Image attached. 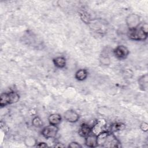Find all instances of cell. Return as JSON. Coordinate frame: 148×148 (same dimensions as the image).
Wrapping results in <instances>:
<instances>
[{"label": "cell", "instance_id": "1", "mask_svg": "<svg viewBox=\"0 0 148 148\" xmlns=\"http://www.w3.org/2000/svg\"><path fill=\"white\" fill-rule=\"evenodd\" d=\"M147 32H145L141 27L135 29H128L127 32L128 37L133 40L143 41L147 38Z\"/></svg>", "mask_w": 148, "mask_h": 148}, {"label": "cell", "instance_id": "2", "mask_svg": "<svg viewBox=\"0 0 148 148\" xmlns=\"http://www.w3.org/2000/svg\"><path fill=\"white\" fill-rule=\"evenodd\" d=\"M125 23L128 29L136 28L139 27L140 23V17L135 13L130 14L125 18Z\"/></svg>", "mask_w": 148, "mask_h": 148}, {"label": "cell", "instance_id": "3", "mask_svg": "<svg viewBox=\"0 0 148 148\" xmlns=\"http://www.w3.org/2000/svg\"><path fill=\"white\" fill-rule=\"evenodd\" d=\"M58 132V128L57 125L50 124L45 127L41 132L42 136L46 139L54 138Z\"/></svg>", "mask_w": 148, "mask_h": 148}, {"label": "cell", "instance_id": "4", "mask_svg": "<svg viewBox=\"0 0 148 148\" xmlns=\"http://www.w3.org/2000/svg\"><path fill=\"white\" fill-rule=\"evenodd\" d=\"M102 147H120L121 143L114 136L113 133H112L109 131L108 135L107 136Z\"/></svg>", "mask_w": 148, "mask_h": 148}, {"label": "cell", "instance_id": "5", "mask_svg": "<svg viewBox=\"0 0 148 148\" xmlns=\"http://www.w3.org/2000/svg\"><path fill=\"white\" fill-rule=\"evenodd\" d=\"M113 53L117 58L124 60L128 57L130 54V51L126 46L119 45L113 50Z\"/></svg>", "mask_w": 148, "mask_h": 148}, {"label": "cell", "instance_id": "6", "mask_svg": "<svg viewBox=\"0 0 148 148\" xmlns=\"http://www.w3.org/2000/svg\"><path fill=\"white\" fill-rule=\"evenodd\" d=\"M106 125V121L103 119H99L96 120L95 124L91 127L92 134L98 135L99 133L104 131V128Z\"/></svg>", "mask_w": 148, "mask_h": 148}, {"label": "cell", "instance_id": "7", "mask_svg": "<svg viewBox=\"0 0 148 148\" xmlns=\"http://www.w3.org/2000/svg\"><path fill=\"white\" fill-rule=\"evenodd\" d=\"M64 117L68 122L74 123L79 120L80 116L74 110L69 109L65 112L64 114Z\"/></svg>", "mask_w": 148, "mask_h": 148}, {"label": "cell", "instance_id": "8", "mask_svg": "<svg viewBox=\"0 0 148 148\" xmlns=\"http://www.w3.org/2000/svg\"><path fill=\"white\" fill-rule=\"evenodd\" d=\"M84 144L88 147H98L97 137V135L91 134L85 138Z\"/></svg>", "mask_w": 148, "mask_h": 148}, {"label": "cell", "instance_id": "9", "mask_svg": "<svg viewBox=\"0 0 148 148\" xmlns=\"http://www.w3.org/2000/svg\"><path fill=\"white\" fill-rule=\"evenodd\" d=\"M138 86L142 91H145L147 88V83H148V75L147 73L142 75L138 78Z\"/></svg>", "mask_w": 148, "mask_h": 148}, {"label": "cell", "instance_id": "10", "mask_svg": "<svg viewBox=\"0 0 148 148\" xmlns=\"http://www.w3.org/2000/svg\"><path fill=\"white\" fill-rule=\"evenodd\" d=\"M78 132H79V134L81 136L86 138V136H87L89 135H90L91 134H92L91 127H90L87 124L83 123L81 125Z\"/></svg>", "mask_w": 148, "mask_h": 148}, {"label": "cell", "instance_id": "11", "mask_svg": "<svg viewBox=\"0 0 148 148\" xmlns=\"http://www.w3.org/2000/svg\"><path fill=\"white\" fill-rule=\"evenodd\" d=\"M12 104L9 92H2L0 95V106L1 108Z\"/></svg>", "mask_w": 148, "mask_h": 148}, {"label": "cell", "instance_id": "12", "mask_svg": "<svg viewBox=\"0 0 148 148\" xmlns=\"http://www.w3.org/2000/svg\"><path fill=\"white\" fill-rule=\"evenodd\" d=\"M62 120L61 116L58 113H53L51 114L48 117V121L49 124L57 125H58Z\"/></svg>", "mask_w": 148, "mask_h": 148}, {"label": "cell", "instance_id": "13", "mask_svg": "<svg viewBox=\"0 0 148 148\" xmlns=\"http://www.w3.org/2000/svg\"><path fill=\"white\" fill-rule=\"evenodd\" d=\"M54 65L58 68H63L66 66V60L64 57L58 56L53 59Z\"/></svg>", "mask_w": 148, "mask_h": 148}, {"label": "cell", "instance_id": "14", "mask_svg": "<svg viewBox=\"0 0 148 148\" xmlns=\"http://www.w3.org/2000/svg\"><path fill=\"white\" fill-rule=\"evenodd\" d=\"M88 76V72L86 69H80L77 70L75 75L76 80L79 81H83Z\"/></svg>", "mask_w": 148, "mask_h": 148}, {"label": "cell", "instance_id": "15", "mask_svg": "<svg viewBox=\"0 0 148 148\" xmlns=\"http://www.w3.org/2000/svg\"><path fill=\"white\" fill-rule=\"evenodd\" d=\"M125 128V125L124 123L121 122L114 123L110 125V132L112 133H114L115 132L122 131L124 130Z\"/></svg>", "mask_w": 148, "mask_h": 148}, {"label": "cell", "instance_id": "16", "mask_svg": "<svg viewBox=\"0 0 148 148\" xmlns=\"http://www.w3.org/2000/svg\"><path fill=\"white\" fill-rule=\"evenodd\" d=\"M37 143L36 140L32 136H27L24 139V144L27 147H36Z\"/></svg>", "mask_w": 148, "mask_h": 148}, {"label": "cell", "instance_id": "17", "mask_svg": "<svg viewBox=\"0 0 148 148\" xmlns=\"http://www.w3.org/2000/svg\"><path fill=\"white\" fill-rule=\"evenodd\" d=\"M32 126L36 128H40L43 125V122L42 119L38 116H35L32 120Z\"/></svg>", "mask_w": 148, "mask_h": 148}, {"label": "cell", "instance_id": "18", "mask_svg": "<svg viewBox=\"0 0 148 148\" xmlns=\"http://www.w3.org/2000/svg\"><path fill=\"white\" fill-rule=\"evenodd\" d=\"M80 16L81 19L82 20V21L85 23L86 24H90V21H91L90 17L88 14V13H87V12H85V11H81L80 12Z\"/></svg>", "mask_w": 148, "mask_h": 148}, {"label": "cell", "instance_id": "19", "mask_svg": "<svg viewBox=\"0 0 148 148\" xmlns=\"http://www.w3.org/2000/svg\"><path fill=\"white\" fill-rule=\"evenodd\" d=\"M100 62L103 65H109L110 62V58L106 55H102L100 58Z\"/></svg>", "mask_w": 148, "mask_h": 148}, {"label": "cell", "instance_id": "20", "mask_svg": "<svg viewBox=\"0 0 148 148\" xmlns=\"http://www.w3.org/2000/svg\"><path fill=\"white\" fill-rule=\"evenodd\" d=\"M68 147L70 148H81L82 147V146L78 142H72L70 143H69Z\"/></svg>", "mask_w": 148, "mask_h": 148}, {"label": "cell", "instance_id": "21", "mask_svg": "<svg viewBox=\"0 0 148 148\" xmlns=\"http://www.w3.org/2000/svg\"><path fill=\"white\" fill-rule=\"evenodd\" d=\"M140 128L143 132H147L148 130V124L146 122H142L140 124Z\"/></svg>", "mask_w": 148, "mask_h": 148}, {"label": "cell", "instance_id": "22", "mask_svg": "<svg viewBox=\"0 0 148 148\" xmlns=\"http://www.w3.org/2000/svg\"><path fill=\"white\" fill-rule=\"evenodd\" d=\"M36 147H49V146L45 142H39V143H37Z\"/></svg>", "mask_w": 148, "mask_h": 148}, {"label": "cell", "instance_id": "23", "mask_svg": "<svg viewBox=\"0 0 148 148\" xmlns=\"http://www.w3.org/2000/svg\"><path fill=\"white\" fill-rule=\"evenodd\" d=\"M54 146L56 147H64L65 145L61 143H55Z\"/></svg>", "mask_w": 148, "mask_h": 148}]
</instances>
